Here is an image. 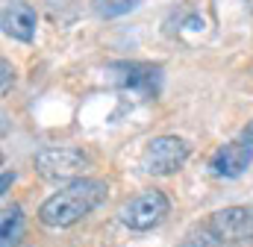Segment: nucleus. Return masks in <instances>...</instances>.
Listing matches in <instances>:
<instances>
[{"instance_id":"423d86ee","label":"nucleus","mask_w":253,"mask_h":247,"mask_svg":"<svg viewBox=\"0 0 253 247\" xmlns=\"http://www.w3.org/2000/svg\"><path fill=\"white\" fill-rule=\"evenodd\" d=\"M88 165V153L83 147H44L36 153V171L44 180H68Z\"/></svg>"},{"instance_id":"6e6552de","label":"nucleus","mask_w":253,"mask_h":247,"mask_svg":"<svg viewBox=\"0 0 253 247\" xmlns=\"http://www.w3.org/2000/svg\"><path fill=\"white\" fill-rule=\"evenodd\" d=\"M39 27V15L30 3H9L3 9V33L18 41H33Z\"/></svg>"},{"instance_id":"f8f14e48","label":"nucleus","mask_w":253,"mask_h":247,"mask_svg":"<svg viewBox=\"0 0 253 247\" xmlns=\"http://www.w3.org/2000/svg\"><path fill=\"white\" fill-rule=\"evenodd\" d=\"M15 180V174H9V171H3V183H0V194L6 197V191H9V183Z\"/></svg>"},{"instance_id":"7ed1b4c3","label":"nucleus","mask_w":253,"mask_h":247,"mask_svg":"<svg viewBox=\"0 0 253 247\" xmlns=\"http://www.w3.org/2000/svg\"><path fill=\"white\" fill-rule=\"evenodd\" d=\"M171 212V200L165 197V191L159 188H147L135 197H129L124 206L118 209V218L126 230H135V233H144V230H153L165 221V215Z\"/></svg>"},{"instance_id":"f257e3e1","label":"nucleus","mask_w":253,"mask_h":247,"mask_svg":"<svg viewBox=\"0 0 253 247\" xmlns=\"http://www.w3.org/2000/svg\"><path fill=\"white\" fill-rule=\"evenodd\" d=\"M106 191L109 185L103 180H94V177H80L74 183H68L65 188H59L56 194H50L42 209H39V221L44 227H71L77 224L80 218H85L88 212H94L103 200H106Z\"/></svg>"},{"instance_id":"4468645a","label":"nucleus","mask_w":253,"mask_h":247,"mask_svg":"<svg viewBox=\"0 0 253 247\" xmlns=\"http://www.w3.org/2000/svg\"><path fill=\"white\" fill-rule=\"evenodd\" d=\"M245 3H248V9H251V15H253V0H245Z\"/></svg>"},{"instance_id":"1a4fd4ad","label":"nucleus","mask_w":253,"mask_h":247,"mask_svg":"<svg viewBox=\"0 0 253 247\" xmlns=\"http://www.w3.org/2000/svg\"><path fill=\"white\" fill-rule=\"evenodd\" d=\"M24 239V209L9 206L0 218V247H18Z\"/></svg>"},{"instance_id":"9b49d317","label":"nucleus","mask_w":253,"mask_h":247,"mask_svg":"<svg viewBox=\"0 0 253 247\" xmlns=\"http://www.w3.org/2000/svg\"><path fill=\"white\" fill-rule=\"evenodd\" d=\"M0 71H3V85H0V91L6 94V91H9V85H12V80H15V77H12L15 71H12V65H9L6 59L0 62Z\"/></svg>"},{"instance_id":"0eeeda50","label":"nucleus","mask_w":253,"mask_h":247,"mask_svg":"<svg viewBox=\"0 0 253 247\" xmlns=\"http://www.w3.org/2000/svg\"><path fill=\"white\" fill-rule=\"evenodd\" d=\"M251 162H253V147L251 144H245V141H227V144H221V147L212 153L209 168H212L215 177L236 180V177H242V174L251 168Z\"/></svg>"},{"instance_id":"9d476101","label":"nucleus","mask_w":253,"mask_h":247,"mask_svg":"<svg viewBox=\"0 0 253 247\" xmlns=\"http://www.w3.org/2000/svg\"><path fill=\"white\" fill-rule=\"evenodd\" d=\"M91 3H94V12L100 18H121L129 9L138 6V0H91Z\"/></svg>"},{"instance_id":"39448f33","label":"nucleus","mask_w":253,"mask_h":247,"mask_svg":"<svg viewBox=\"0 0 253 247\" xmlns=\"http://www.w3.org/2000/svg\"><path fill=\"white\" fill-rule=\"evenodd\" d=\"M106 77L115 88L138 94V97H156L159 94V82H162V68L159 65H147V62H112L106 68Z\"/></svg>"},{"instance_id":"f03ea898","label":"nucleus","mask_w":253,"mask_h":247,"mask_svg":"<svg viewBox=\"0 0 253 247\" xmlns=\"http://www.w3.org/2000/svg\"><path fill=\"white\" fill-rule=\"evenodd\" d=\"M200 230L212 247H236L253 242V206H227L212 212Z\"/></svg>"},{"instance_id":"20e7f679","label":"nucleus","mask_w":253,"mask_h":247,"mask_svg":"<svg viewBox=\"0 0 253 247\" xmlns=\"http://www.w3.org/2000/svg\"><path fill=\"white\" fill-rule=\"evenodd\" d=\"M191 156V147L180 135H159L153 138L141 153V171L153 177H171L177 174Z\"/></svg>"},{"instance_id":"ddd939ff","label":"nucleus","mask_w":253,"mask_h":247,"mask_svg":"<svg viewBox=\"0 0 253 247\" xmlns=\"http://www.w3.org/2000/svg\"><path fill=\"white\" fill-rule=\"evenodd\" d=\"M242 141L245 144H253V121H248V126L242 129Z\"/></svg>"}]
</instances>
